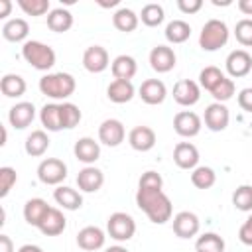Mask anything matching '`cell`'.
<instances>
[{
	"instance_id": "6da1fadb",
	"label": "cell",
	"mask_w": 252,
	"mask_h": 252,
	"mask_svg": "<svg viewBox=\"0 0 252 252\" xmlns=\"http://www.w3.org/2000/svg\"><path fill=\"white\" fill-rule=\"evenodd\" d=\"M136 205L148 215V219L156 224H163L171 219L173 207L169 197L161 189H146L138 187L136 191Z\"/></svg>"
},
{
	"instance_id": "7a4b0ae2",
	"label": "cell",
	"mask_w": 252,
	"mask_h": 252,
	"mask_svg": "<svg viewBox=\"0 0 252 252\" xmlns=\"http://www.w3.org/2000/svg\"><path fill=\"white\" fill-rule=\"evenodd\" d=\"M77 89L75 77L69 73H47L39 79V91L49 98H69Z\"/></svg>"
},
{
	"instance_id": "3957f363",
	"label": "cell",
	"mask_w": 252,
	"mask_h": 252,
	"mask_svg": "<svg viewBox=\"0 0 252 252\" xmlns=\"http://www.w3.org/2000/svg\"><path fill=\"white\" fill-rule=\"evenodd\" d=\"M22 57L37 71H49L55 65V51L53 47H49L47 43H41L37 39H30L24 43L22 47Z\"/></svg>"
},
{
	"instance_id": "277c9868",
	"label": "cell",
	"mask_w": 252,
	"mask_h": 252,
	"mask_svg": "<svg viewBox=\"0 0 252 252\" xmlns=\"http://www.w3.org/2000/svg\"><path fill=\"white\" fill-rule=\"evenodd\" d=\"M228 41V28L222 20L211 18L205 22V26L201 28L199 33V45L203 51H217L220 47H224Z\"/></svg>"
},
{
	"instance_id": "5b68a950",
	"label": "cell",
	"mask_w": 252,
	"mask_h": 252,
	"mask_svg": "<svg viewBox=\"0 0 252 252\" xmlns=\"http://www.w3.org/2000/svg\"><path fill=\"white\" fill-rule=\"evenodd\" d=\"M106 230L110 234V238L118 240V242H126L134 236L136 232V222L134 219L128 215V213H122V211H116L108 217L106 220Z\"/></svg>"
},
{
	"instance_id": "8992f818",
	"label": "cell",
	"mask_w": 252,
	"mask_h": 252,
	"mask_svg": "<svg viewBox=\"0 0 252 252\" xmlns=\"http://www.w3.org/2000/svg\"><path fill=\"white\" fill-rule=\"evenodd\" d=\"M37 177L45 185H59L67 177V165L59 158H47L37 165Z\"/></svg>"
},
{
	"instance_id": "52a82bcc",
	"label": "cell",
	"mask_w": 252,
	"mask_h": 252,
	"mask_svg": "<svg viewBox=\"0 0 252 252\" xmlns=\"http://www.w3.org/2000/svg\"><path fill=\"white\" fill-rule=\"evenodd\" d=\"M126 138V130H124V124L116 118H106L100 122L98 126V140L108 146V148H116L124 142Z\"/></svg>"
},
{
	"instance_id": "ba28073f",
	"label": "cell",
	"mask_w": 252,
	"mask_h": 252,
	"mask_svg": "<svg viewBox=\"0 0 252 252\" xmlns=\"http://www.w3.org/2000/svg\"><path fill=\"white\" fill-rule=\"evenodd\" d=\"M201 98V87L191 79H179L173 85V100L181 106H193Z\"/></svg>"
},
{
	"instance_id": "9c48e42d",
	"label": "cell",
	"mask_w": 252,
	"mask_h": 252,
	"mask_svg": "<svg viewBox=\"0 0 252 252\" xmlns=\"http://www.w3.org/2000/svg\"><path fill=\"white\" fill-rule=\"evenodd\" d=\"M224 65H226V71L230 77H234V79L246 77L252 71V55L246 49H234L228 53Z\"/></svg>"
},
{
	"instance_id": "30bf717a",
	"label": "cell",
	"mask_w": 252,
	"mask_h": 252,
	"mask_svg": "<svg viewBox=\"0 0 252 252\" xmlns=\"http://www.w3.org/2000/svg\"><path fill=\"white\" fill-rule=\"evenodd\" d=\"M173 130L183 138H193L201 132V118L193 110H181L173 116Z\"/></svg>"
},
{
	"instance_id": "8fae6325",
	"label": "cell",
	"mask_w": 252,
	"mask_h": 252,
	"mask_svg": "<svg viewBox=\"0 0 252 252\" xmlns=\"http://www.w3.org/2000/svg\"><path fill=\"white\" fill-rule=\"evenodd\" d=\"M110 65L108 51L102 45H91L83 53V67L89 73H102Z\"/></svg>"
},
{
	"instance_id": "7c38bea8",
	"label": "cell",
	"mask_w": 252,
	"mask_h": 252,
	"mask_svg": "<svg viewBox=\"0 0 252 252\" xmlns=\"http://www.w3.org/2000/svg\"><path fill=\"white\" fill-rule=\"evenodd\" d=\"M205 126L213 132H222L228 126L230 120V112L222 102H213L205 108Z\"/></svg>"
},
{
	"instance_id": "4fadbf2b",
	"label": "cell",
	"mask_w": 252,
	"mask_h": 252,
	"mask_svg": "<svg viewBox=\"0 0 252 252\" xmlns=\"http://www.w3.org/2000/svg\"><path fill=\"white\" fill-rule=\"evenodd\" d=\"M199 217L191 211H181L173 217V232L179 238H193L199 232Z\"/></svg>"
},
{
	"instance_id": "5bb4252c",
	"label": "cell",
	"mask_w": 252,
	"mask_h": 252,
	"mask_svg": "<svg viewBox=\"0 0 252 252\" xmlns=\"http://www.w3.org/2000/svg\"><path fill=\"white\" fill-rule=\"evenodd\" d=\"M35 118V106L33 102H28V100H22V102H16L10 112H8V120L14 128L18 130H24L28 128Z\"/></svg>"
},
{
	"instance_id": "9a60e30c",
	"label": "cell",
	"mask_w": 252,
	"mask_h": 252,
	"mask_svg": "<svg viewBox=\"0 0 252 252\" xmlns=\"http://www.w3.org/2000/svg\"><path fill=\"white\" fill-rule=\"evenodd\" d=\"M175 51L167 45H156L152 51H150V65L154 71L158 73H167L175 67Z\"/></svg>"
},
{
	"instance_id": "2e32d148",
	"label": "cell",
	"mask_w": 252,
	"mask_h": 252,
	"mask_svg": "<svg viewBox=\"0 0 252 252\" xmlns=\"http://www.w3.org/2000/svg\"><path fill=\"white\" fill-rule=\"evenodd\" d=\"M138 93L146 104H161L167 96V89H165L163 81H159V79H146L140 85Z\"/></svg>"
},
{
	"instance_id": "e0dca14e",
	"label": "cell",
	"mask_w": 252,
	"mask_h": 252,
	"mask_svg": "<svg viewBox=\"0 0 252 252\" xmlns=\"http://www.w3.org/2000/svg\"><path fill=\"white\" fill-rule=\"evenodd\" d=\"M173 161L181 169H195L199 163V150L191 142H179L173 148Z\"/></svg>"
},
{
	"instance_id": "ac0fdd59",
	"label": "cell",
	"mask_w": 252,
	"mask_h": 252,
	"mask_svg": "<svg viewBox=\"0 0 252 252\" xmlns=\"http://www.w3.org/2000/svg\"><path fill=\"white\" fill-rule=\"evenodd\" d=\"M102 183H104V173L94 165L83 167L77 175V185L85 193H96L102 187Z\"/></svg>"
},
{
	"instance_id": "d6986e66",
	"label": "cell",
	"mask_w": 252,
	"mask_h": 252,
	"mask_svg": "<svg viewBox=\"0 0 252 252\" xmlns=\"http://www.w3.org/2000/svg\"><path fill=\"white\" fill-rule=\"evenodd\" d=\"M128 144L136 152H150L156 146V132L150 126H134L128 134Z\"/></svg>"
},
{
	"instance_id": "ffe728a7",
	"label": "cell",
	"mask_w": 252,
	"mask_h": 252,
	"mask_svg": "<svg viewBox=\"0 0 252 252\" xmlns=\"http://www.w3.org/2000/svg\"><path fill=\"white\" fill-rule=\"evenodd\" d=\"M73 152H75V158H77L79 161L87 163V165L94 163V161L100 158V146H98V142H94V138H91V136L79 138V140L75 142Z\"/></svg>"
},
{
	"instance_id": "44dd1931",
	"label": "cell",
	"mask_w": 252,
	"mask_h": 252,
	"mask_svg": "<svg viewBox=\"0 0 252 252\" xmlns=\"http://www.w3.org/2000/svg\"><path fill=\"white\" fill-rule=\"evenodd\" d=\"M104 240H106L104 230L98 228V226H85V228H81L79 234H77V244H79V248L89 250V252L102 248V246H104Z\"/></svg>"
},
{
	"instance_id": "7402d4cb",
	"label": "cell",
	"mask_w": 252,
	"mask_h": 252,
	"mask_svg": "<svg viewBox=\"0 0 252 252\" xmlns=\"http://www.w3.org/2000/svg\"><path fill=\"white\" fill-rule=\"evenodd\" d=\"M65 226H67L65 215H63L59 209L51 207V209L47 211V215L43 217V220L39 222L37 228H39L45 236H57V234H61V232L65 230Z\"/></svg>"
},
{
	"instance_id": "603a6c76",
	"label": "cell",
	"mask_w": 252,
	"mask_h": 252,
	"mask_svg": "<svg viewBox=\"0 0 252 252\" xmlns=\"http://www.w3.org/2000/svg\"><path fill=\"white\" fill-rule=\"evenodd\" d=\"M134 93H136V89H134L132 81H124V79H114L106 89L108 100H112L116 104H124L128 100H132Z\"/></svg>"
},
{
	"instance_id": "cb8c5ba5",
	"label": "cell",
	"mask_w": 252,
	"mask_h": 252,
	"mask_svg": "<svg viewBox=\"0 0 252 252\" xmlns=\"http://www.w3.org/2000/svg\"><path fill=\"white\" fill-rule=\"evenodd\" d=\"M53 199L57 205H61L63 209L67 211H77L83 207V195L73 189V187H65V185H59L55 191H53Z\"/></svg>"
},
{
	"instance_id": "d4e9b609",
	"label": "cell",
	"mask_w": 252,
	"mask_h": 252,
	"mask_svg": "<svg viewBox=\"0 0 252 252\" xmlns=\"http://www.w3.org/2000/svg\"><path fill=\"white\" fill-rule=\"evenodd\" d=\"M49 209L51 207L47 205V201H43L39 197H33L30 201H26V205H24V219H26L28 224L39 226V222L43 220V217L47 215Z\"/></svg>"
},
{
	"instance_id": "484cf974",
	"label": "cell",
	"mask_w": 252,
	"mask_h": 252,
	"mask_svg": "<svg viewBox=\"0 0 252 252\" xmlns=\"http://www.w3.org/2000/svg\"><path fill=\"white\" fill-rule=\"evenodd\" d=\"M110 71H112L114 79L130 81L136 75V71H138V63H136V59L132 55H118L110 63Z\"/></svg>"
},
{
	"instance_id": "4316f807",
	"label": "cell",
	"mask_w": 252,
	"mask_h": 252,
	"mask_svg": "<svg viewBox=\"0 0 252 252\" xmlns=\"http://www.w3.org/2000/svg\"><path fill=\"white\" fill-rule=\"evenodd\" d=\"M30 33V24L24 18H12L2 26V35L8 41H24Z\"/></svg>"
},
{
	"instance_id": "83f0119b",
	"label": "cell",
	"mask_w": 252,
	"mask_h": 252,
	"mask_svg": "<svg viewBox=\"0 0 252 252\" xmlns=\"http://www.w3.org/2000/svg\"><path fill=\"white\" fill-rule=\"evenodd\" d=\"M39 120H41L43 128H47L49 132L63 130V124H61V104H55V102L43 104L41 110H39Z\"/></svg>"
},
{
	"instance_id": "f1b7e54d",
	"label": "cell",
	"mask_w": 252,
	"mask_h": 252,
	"mask_svg": "<svg viewBox=\"0 0 252 252\" xmlns=\"http://www.w3.org/2000/svg\"><path fill=\"white\" fill-rule=\"evenodd\" d=\"M26 89H28V85H26L24 77H20V75H16V73H8V75H4L2 81H0V91H2V94L8 96V98H18V96H22V94L26 93Z\"/></svg>"
},
{
	"instance_id": "f546056e",
	"label": "cell",
	"mask_w": 252,
	"mask_h": 252,
	"mask_svg": "<svg viewBox=\"0 0 252 252\" xmlns=\"http://www.w3.org/2000/svg\"><path fill=\"white\" fill-rule=\"evenodd\" d=\"M73 26V14L65 8H55L47 14V28L51 32H57V33H63L67 30H71Z\"/></svg>"
},
{
	"instance_id": "4dcf8cb0",
	"label": "cell",
	"mask_w": 252,
	"mask_h": 252,
	"mask_svg": "<svg viewBox=\"0 0 252 252\" xmlns=\"http://www.w3.org/2000/svg\"><path fill=\"white\" fill-rule=\"evenodd\" d=\"M138 22H140V16H136L134 10L130 8H118L112 16V24L118 32H124V33H130L138 28Z\"/></svg>"
},
{
	"instance_id": "1f68e13d",
	"label": "cell",
	"mask_w": 252,
	"mask_h": 252,
	"mask_svg": "<svg viewBox=\"0 0 252 252\" xmlns=\"http://www.w3.org/2000/svg\"><path fill=\"white\" fill-rule=\"evenodd\" d=\"M24 148H26V154H28V156L39 158V156H43V154L47 152V148H49V138H47V134H45L43 130H33V132L26 138Z\"/></svg>"
},
{
	"instance_id": "d6a6232c",
	"label": "cell",
	"mask_w": 252,
	"mask_h": 252,
	"mask_svg": "<svg viewBox=\"0 0 252 252\" xmlns=\"http://www.w3.org/2000/svg\"><path fill=\"white\" fill-rule=\"evenodd\" d=\"M191 35V26L185 20H171L165 26V39L169 43H183Z\"/></svg>"
},
{
	"instance_id": "836d02e7",
	"label": "cell",
	"mask_w": 252,
	"mask_h": 252,
	"mask_svg": "<svg viewBox=\"0 0 252 252\" xmlns=\"http://www.w3.org/2000/svg\"><path fill=\"white\" fill-rule=\"evenodd\" d=\"M191 183L197 187V189H211L215 183H217V173L213 167H207V165H197L191 173Z\"/></svg>"
},
{
	"instance_id": "e575fe53",
	"label": "cell",
	"mask_w": 252,
	"mask_h": 252,
	"mask_svg": "<svg viewBox=\"0 0 252 252\" xmlns=\"http://www.w3.org/2000/svg\"><path fill=\"white\" fill-rule=\"evenodd\" d=\"M197 252H224V240L217 232H205L195 242Z\"/></svg>"
},
{
	"instance_id": "d590c367",
	"label": "cell",
	"mask_w": 252,
	"mask_h": 252,
	"mask_svg": "<svg viewBox=\"0 0 252 252\" xmlns=\"http://www.w3.org/2000/svg\"><path fill=\"white\" fill-rule=\"evenodd\" d=\"M163 18H165L163 8H161L159 4H156V2L146 4V6L142 8V14H140L142 24H146L148 28H156V26H159V24L163 22Z\"/></svg>"
},
{
	"instance_id": "8d00e7d4",
	"label": "cell",
	"mask_w": 252,
	"mask_h": 252,
	"mask_svg": "<svg viewBox=\"0 0 252 252\" xmlns=\"http://www.w3.org/2000/svg\"><path fill=\"white\" fill-rule=\"evenodd\" d=\"M222 79H224V73H222L219 67L209 65V67H205V69L199 73V87H203L205 91L211 93Z\"/></svg>"
},
{
	"instance_id": "74e56055",
	"label": "cell",
	"mask_w": 252,
	"mask_h": 252,
	"mask_svg": "<svg viewBox=\"0 0 252 252\" xmlns=\"http://www.w3.org/2000/svg\"><path fill=\"white\" fill-rule=\"evenodd\" d=\"M232 205L242 213H252V185H240L232 193Z\"/></svg>"
},
{
	"instance_id": "f35d334b",
	"label": "cell",
	"mask_w": 252,
	"mask_h": 252,
	"mask_svg": "<svg viewBox=\"0 0 252 252\" xmlns=\"http://www.w3.org/2000/svg\"><path fill=\"white\" fill-rule=\"evenodd\" d=\"M79 122H81V110H79V106L73 104V102H63L61 104V124H63V128L71 130Z\"/></svg>"
},
{
	"instance_id": "ab89813d",
	"label": "cell",
	"mask_w": 252,
	"mask_h": 252,
	"mask_svg": "<svg viewBox=\"0 0 252 252\" xmlns=\"http://www.w3.org/2000/svg\"><path fill=\"white\" fill-rule=\"evenodd\" d=\"M234 35L236 41L244 47H252V20L250 18H242L236 22L234 26Z\"/></svg>"
},
{
	"instance_id": "60d3db41",
	"label": "cell",
	"mask_w": 252,
	"mask_h": 252,
	"mask_svg": "<svg viewBox=\"0 0 252 252\" xmlns=\"http://www.w3.org/2000/svg\"><path fill=\"white\" fill-rule=\"evenodd\" d=\"M18 6L28 14V16H43L49 10V0H18Z\"/></svg>"
},
{
	"instance_id": "b9f144b4",
	"label": "cell",
	"mask_w": 252,
	"mask_h": 252,
	"mask_svg": "<svg viewBox=\"0 0 252 252\" xmlns=\"http://www.w3.org/2000/svg\"><path fill=\"white\" fill-rule=\"evenodd\" d=\"M16 181H18V173L14 167H8V165L0 167V197L2 199L10 193V189L16 185Z\"/></svg>"
},
{
	"instance_id": "7bdbcfd3",
	"label": "cell",
	"mask_w": 252,
	"mask_h": 252,
	"mask_svg": "<svg viewBox=\"0 0 252 252\" xmlns=\"http://www.w3.org/2000/svg\"><path fill=\"white\" fill-rule=\"evenodd\" d=\"M211 94H213V98H215L217 102H224V100L232 98V94H234V81L228 79V77H224V79L211 91Z\"/></svg>"
},
{
	"instance_id": "ee69618b",
	"label": "cell",
	"mask_w": 252,
	"mask_h": 252,
	"mask_svg": "<svg viewBox=\"0 0 252 252\" xmlns=\"http://www.w3.org/2000/svg\"><path fill=\"white\" fill-rule=\"evenodd\" d=\"M138 187H146V189H161L163 187V179L158 171H146L142 173L140 181H138Z\"/></svg>"
},
{
	"instance_id": "f6af8a7d",
	"label": "cell",
	"mask_w": 252,
	"mask_h": 252,
	"mask_svg": "<svg viewBox=\"0 0 252 252\" xmlns=\"http://www.w3.org/2000/svg\"><path fill=\"white\" fill-rule=\"evenodd\" d=\"M238 238H240L242 244L252 246V213H250V217L242 222V226H240V230H238Z\"/></svg>"
},
{
	"instance_id": "bcb514c9",
	"label": "cell",
	"mask_w": 252,
	"mask_h": 252,
	"mask_svg": "<svg viewBox=\"0 0 252 252\" xmlns=\"http://www.w3.org/2000/svg\"><path fill=\"white\" fill-rule=\"evenodd\" d=\"M177 8L183 14H195L203 8V0H177Z\"/></svg>"
},
{
	"instance_id": "7dc6e473",
	"label": "cell",
	"mask_w": 252,
	"mask_h": 252,
	"mask_svg": "<svg viewBox=\"0 0 252 252\" xmlns=\"http://www.w3.org/2000/svg\"><path fill=\"white\" fill-rule=\"evenodd\" d=\"M238 106L246 112H252V87L248 89H242L238 93Z\"/></svg>"
},
{
	"instance_id": "c3c4849f",
	"label": "cell",
	"mask_w": 252,
	"mask_h": 252,
	"mask_svg": "<svg viewBox=\"0 0 252 252\" xmlns=\"http://www.w3.org/2000/svg\"><path fill=\"white\" fill-rule=\"evenodd\" d=\"M0 252H14V242L8 234H0Z\"/></svg>"
},
{
	"instance_id": "681fc988",
	"label": "cell",
	"mask_w": 252,
	"mask_h": 252,
	"mask_svg": "<svg viewBox=\"0 0 252 252\" xmlns=\"http://www.w3.org/2000/svg\"><path fill=\"white\" fill-rule=\"evenodd\" d=\"M238 10L246 16H252V0H238Z\"/></svg>"
},
{
	"instance_id": "f907efd6",
	"label": "cell",
	"mask_w": 252,
	"mask_h": 252,
	"mask_svg": "<svg viewBox=\"0 0 252 252\" xmlns=\"http://www.w3.org/2000/svg\"><path fill=\"white\" fill-rule=\"evenodd\" d=\"M10 10H12V2L10 0H0V18L10 16Z\"/></svg>"
},
{
	"instance_id": "816d5d0a",
	"label": "cell",
	"mask_w": 252,
	"mask_h": 252,
	"mask_svg": "<svg viewBox=\"0 0 252 252\" xmlns=\"http://www.w3.org/2000/svg\"><path fill=\"white\" fill-rule=\"evenodd\" d=\"M18 252H43V250L39 246H35V244H24V246L18 248Z\"/></svg>"
},
{
	"instance_id": "f5cc1de1",
	"label": "cell",
	"mask_w": 252,
	"mask_h": 252,
	"mask_svg": "<svg viewBox=\"0 0 252 252\" xmlns=\"http://www.w3.org/2000/svg\"><path fill=\"white\" fill-rule=\"evenodd\" d=\"M118 2H120V0H110V2H104V0H98V4H100L102 8H112V6H118Z\"/></svg>"
},
{
	"instance_id": "db71d44e",
	"label": "cell",
	"mask_w": 252,
	"mask_h": 252,
	"mask_svg": "<svg viewBox=\"0 0 252 252\" xmlns=\"http://www.w3.org/2000/svg\"><path fill=\"white\" fill-rule=\"evenodd\" d=\"M104 252H130V250L124 248V246H110V248H106Z\"/></svg>"
},
{
	"instance_id": "11a10c76",
	"label": "cell",
	"mask_w": 252,
	"mask_h": 252,
	"mask_svg": "<svg viewBox=\"0 0 252 252\" xmlns=\"http://www.w3.org/2000/svg\"><path fill=\"white\" fill-rule=\"evenodd\" d=\"M213 4H215V6H228L230 0H224V2H220V0H213Z\"/></svg>"
},
{
	"instance_id": "9f6ffc18",
	"label": "cell",
	"mask_w": 252,
	"mask_h": 252,
	"mask_svg": "<svg viewBox=\"0 0 252 252\" xmlns=\"http://www.w3.org/2000/svg\"><path fill=\"white\" fill-rule=\"evenodd\" d=\"M6 140H8V134H6V128L2 126V142H0V146H4V144H6Z\"/></svg>"
}]
</instances>
